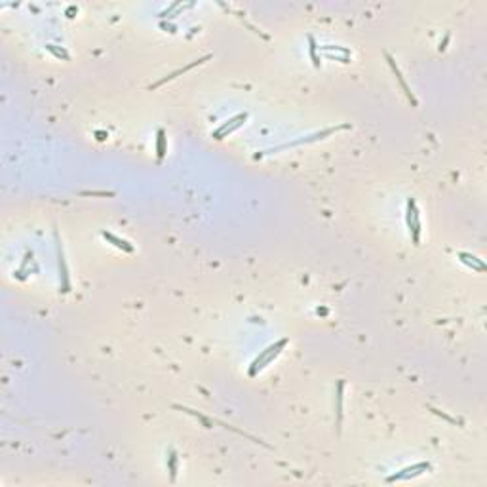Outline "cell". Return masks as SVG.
I'll return each instance as SVG.
<instances>
[{"label": "cell", "mask_w": 487, "mask_h": 487, "mask_svg": "<svg viewBox=\"0 0 487 487\" xmlns=\"http://www.w3.org/2000/svg\"><path fill=\"white\" fill-rule=\"evenodd\" d=\"M346 128H350V126H348V124H343V126H333V128H325V130H322V131H316V133L305 135V137H301V139H295V141H291V143L280 145V147H274V149H270V150H263V152H257V154H255L254 158H255V160H259V158H261L263 154H270V152H280V150L293 149V147H301V145L316 143V141H322V139H325V137L333 135V133H337V131L346 130Z\"/></svg>", "instance_id": "obj_1"}, {"label": "cell", "mask_w": 487, "mask_h": 487, "mask_svg": "<svg viewBox=\"0 0 487 487\" xmlns=\"http://www.w3.org/2000/svg\"><path fill=\"white\" fill-rule=\"evenodd\" d=\"M289 343V339H280V341H276V343L268 344L265 350H261V354L257 358H255L254 362H251V365H249V377H255L259 371H263L266 367V365L270 364V362H274L276 358L280 356V352L286 348V344Z\"/></svg>", "instance_id": "obj_2"}, {"label": "cell", "mask_w": 487, "mask_h": 487, "mask_svg": "<svg viewBox=\"0 0 487 487\" xmlns=\"http://www.w3.org/2000/svg\"><path fill=\"white\" fill-rule=\"evenodd\" d=\"M405 221H407L411 240H413L415 246H419V240H421V215H419V209H417V204L413 198L407 200V215H405Z\"/></svg>", "instance_id": "obj_3"}, {"label": "cell", "mask_w": 487, "mask_h": 487, "mask_svg": "<svg viewBox=\"0 0 487 487\" xmlns=\"http://www.w3.org/2000/svg\"><path fill=\"white\" fill-rule=\"evenodd\" d=\"M246 120H247V112H240V114H236V116L228 118L227 122L223 124V126H219V128L213 131V137L217 139V141H221V139L228 137L230 133H234V131L238 130V128H242Z\"/></svg>", "instance_id": "obj_4"}, {"label": "cell", "mask_w": 487, "mask_h": 487, "mask_svg": "<svg viewBox=\"0 0 487 487\" xmlns=\"http://www.w3.org/2000/svg\"><path fill=\"white\" fill-rule=\"evenodd\" d=\"M426 470H430V462H417L413 466H405L402 468L400 472H396V474L388 476L386 481H388V483H394V481H400V480H410V478H417V476L424 474Z\"/></svg>", "instance_id": "obj_5"}, {"label": "cell", "mask_w": 487, "mask_h": 487, "mask_svg": "<svg viewBox=\"0 0 487 487\" xmlns=\"http://www.w3.org/2000/svg\"><path fill=\"white\" fill-rule=\"evenodd\" d=\"M55 238H57V234H55ZM57 265H59V287H61L63 293H67L71 289V284H69V270H67L65 255H63V247H61L59 238H57Z\"/></svg>", "instance_id": "obj_6"}, {"label": "cell", "mask_w": 487, "mask_h": 487, "mask_svg": "<svg viewBox=\"0 0 487 487\" xmlns=\"http://www.w3.org/2000/svg\"><path fill=\"white\" fill-rule=\"evenodd\" d=\"M384 57H386V61H388V65H390V69H392V72H394V76H396V80L400 82V86H402V90H403V93L407 95V99L411 101V105L413 107H417V99H415V95H413V91L407 88V84H405V80H403V76H402V72H400V69H398V65H396V61H394V57L390 55V53H384Z\"/></svg>", "instance_id": "obj_7"}, {"label": "cell", "mask_w": 487, "mask_h": 487, "mask_svg": "<svg viewBox=\"0 0 487 487\" xmlns=\"http://www.w3.org/2000/svg\"><path fill=\"white\" fill-rule=\"evenodd\" d=\"M343 390H344V381L339 379L337 381V390H335V424H337V432H341V422H343Z\"/></svg>", "instance_id": "obj_8"}, {"label": "cell", "mask_w": 487, "mask_h": 487, "mask_svg": "<svg viewBox=\"0 0 487 487\" xmlns=\"http://www.w3.org/2000/svg\"><path fill=\"white\" fill-rule=\"evenodd\" d=\"M209 57H211V55H204V57L196 59V61H192V63H190V65L183 67V69H179V71H176V72H171V74H169V76L162 78V80H160V82H156V84H154V86H150V88H152V90H154V88H158V86L166 84V82H169V80H173V78H177V76H179V74H183V72H187V71H190V69H194V67L202 65V63H204V61H208Z\"/></svg>", "instance_id": "obj_9"}, {"label": "cell", "mask_w": 487, "mask_h": 487, "mask_svg": "<svg viewBox=\"0 0 487 487\" xmlns=\"http://www.w3.org/2000/svg\"><path fill=\"white\" fill-rule=\"evenodd\" d=\"M101 236H103L105 240L107 242H111L112 246L114 247H118V249H122V251H126V254H131L133 251V246H131L130 242L128 240H124V238H118L116 234H112V232H107V230H103L101 232Z\"/></svg>", "instance_id": "obj_10"}, {"label": "cell", "mask_w": 487, "mask_h": 487, "mask_svg": "<svg viewBox=\"0 0 487 487\" xmlns=\"http://www.w3.org/2000/svg\"><path fill=\"white\" fill-rule=\"evenodd\" d=\"M459 261L461 263H464L466 266H470V268H474L476 272H485L487 270V266H485V263L481 259H478V257H474V255H470V254H459Z\"/></svg>", "instance_id": "obj_11"}, {"label": "cell", "mask_w": 487, "mask_h": 487, "mask_svg": "<svg viewBox=\"0 0 487 487\" xmlns=\"http://www.w3.org/2000/svg\"><path fill=\"white\" fill-rule=\"evenodd\" d=\"M164 156H166V131L160 128L156 131V158L164 160Z\"/></svg>", "instance_id": "obj_12"}, {"label": "cell", "mask_w": 487, "mask_h": 487, "mask_svg": "<svg viewBox=\"0 0 487 487\" xmlns=\"http://www.w3.org/2000/svg\"><path fill=\"white\" fill-rule=\"evenodd\" d=\"M168 472H169V480L176 481L177 478V453L173 449L168 451Z\"/></svg>", "instance_id": "obj_13"}, {"label": "cell", "mask_w": 487, "mask_h": 487, "mask_svg": "<svg viewBox=\"0 0 487 487\" xmlns=\"http://www.w3.org/2000/svg\"><path fill=\"white\" fill-rule=\"evenodd\" d=\"M308 53H310V59H312V65L318 69L320 67V57L318 53H316V50H318V44H316V40H314V36L312 34H308Z\"/></svg>", "instance_id": "obj_14"}, {"label": "cell", "mask_w": 487, "mask_h": 487, "mask_svg": "<svg viewBox=\"0 0 487 487\" xmlns=\"http://www.w3.org/2000/svg\"><path fill=\"white\" fill-rule=\"evenodd\" d=\"M46 50L52 52L57 59H63V61H69V53L63 50V48H55L53 44H46Z\"/></svg>", "instance_id": "obj_15"}, {"label": "cell", "mask_w": 487, "mask_h": 487, "mask_svg": "<svg viewBox=\"0 0 487 487\" xmlns=\"http://www.w3.org/2000/svg\"><path fill=\"white\" fill-rule=\"evenodd\" d=\"M325 53H332V52H341L343 55H348L350 57V50L348 48H343V46H320Z\"/></svg>", "instance_id": "obj_16"}, {"label": "cell", "mask_w": 487, "mask_h": 487, "mask_svg": "<svg viewBox=\"0 0 487 487\" xmlns=\"http://www.w3.org/2000/svg\"><path fill=\"white\" fill-rule=\"evenodd\" d=\"M177 410L185 411V413H188V415H194L196 419H198V421H202V422H204V424H206V426H208V428H209V426H211V421H209V419H206V417H204V415H200V413H196V411L188 410V407H179V405H177Z\"/></svg>", "instance_id": "obj_17"}, {"label": "cell", "mask_w": 487, "mask_h": 487, "mask_svg": "<svg viewBox=\"0 0 487 487\" xmlns=\"http://www.w3.org/2000/svg\"><path fill=\"white\" fill-rule=\"evenodd\" d=\"M325 57L332 59V61H341V63H350V57H346V55H343V57H339V55H335V53H325Z\"/></svg>", "instance_id": "obj_18"}, {"label": "cell", "mask_w": 487, "mask_h": 487, "mask_svg": "<svg viewBox=\"0 0 487 487\" xmlns=\"http://www.w3.org/2000/svg\"><path fill=\"white\" fill-rule=\"evenodd\" d=\"M430 411H434L436 415H440V417H442V419H445V421H449V422H455V419H451V417H449V415H445V413H442V411L434 410V407H432V410H430Z\"/></svg>", "instance_id": "obj_19"}, {"label": "cell", "mask_w": 487, "mask_h": 487, "mask_svg": "<svg viewBox=\"0 0 487 487\" xmlns=\"http://www.w3.org/2000/svg\"><path fill=\"white\" fill-rule=\"evenodd\" d=\"M447 42H449V33L445 34V38L442 40V44H440V52H445V48H447Z\"/></svg>", "instance_id": "obj_20"}]
</instances>
